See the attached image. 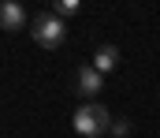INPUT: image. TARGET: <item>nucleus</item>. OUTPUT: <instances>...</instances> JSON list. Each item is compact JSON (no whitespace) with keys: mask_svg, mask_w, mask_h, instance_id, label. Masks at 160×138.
Segmentation results:
<instances>
[{"mask_svg":"<svg viewBox=\"0 0 160 138\" xmlns=\"http://www.w3.org/2000/svg\"><path fill=\"white\" fill-rule=\"evenodd\" d=\"M71 127H75L82 138H97V135H104V131L112 127V116H108V108H104L101 101H86L78 112H75Z\"/></svg>","mask_w":160,"mask_h":138,"instance_id":"f257e3e1","label":"nucleus"},{"mask_svg":"<svg viewBox=\"0 0 160 138\" xmlns=\"http://www.w3.org/2000/svg\"><path fill=\"white\" fill-rule=\"evenodd\" d=\"M30 34H34V41H38L41 49H60V45H63V38H67V26H63L60 15L41 11L38 19H34V26H30Z\"/></svg>","mask_w":160,"mask_h":138,"instance_id":"f03ea898","label":"nucleus"},{"mask_svg":"<svg viewBox=\"0 0 160 138\" xmlns=\"http://www.w3.org/2000/svg\"><path fill=\"white\" fill-rule=\"evenodd\" d=\"M75 90L82 97H97V93L104 90V75L89 64V67H78V75H75Z\"/></svg>","mask_w":160,"mask_h":138,"instance_id":"7ed1b4c3","label":"nucleus"},{"mask_svg":"<svg viewBox=\"0 0 160 138\" xmlns=\"http://www.w3.org/2000/svg\"><path fill=\"white\" fill-rule=\"evenodd\" d=\"M22 23H26V11H22V4H15V0H4L0 4V30H22Z\"/></svg>","mask_w":160,"mask_h":138,"instance_id":"20e7f679","label":"nucleus"},{"mask_svg":"<svg viewBox=\"0 0 160 138\" xmlns=\"http://www.w3.org/2000/svg\"><path fill=\"white\" fill-rule=\"evenodd\" d=\"M116 64H119V49H116V45H101V49H97V56H93V67H97L101 75L116 71Z\"/></svg>","mask_w":160,"mask_h":138,"instance_id":"39448f33","label":"nucleus"},{"mask_svg":"<svg viewBox=\"0 0 160 138\" xmlns=\"http://www.w3.org/2000/svg\"><path fill=\"white\" fill-rule=\"evenodd\" d=\"M75 11H78V0H56V8H52V15H60V19H67Z\"/></svg>","mask_w":160,"mask_h":138,"instance_id":"423d86ee","label":"nucleus"},{"mask_svg":"<svg viewBox=\"0 0 160 138\" xmlns=\"http://www.w3.org/2000/svg\"><path fill=\"white\" fill-rule=\"evenodd\" d=\"M108 131H112L116 138H127V135H130V120H116V123H112Z\"/></svg>","mask_w":160,"mask_h":138,"instance_id":"0eeeda50","label":"nucleus"}]
</instances>
